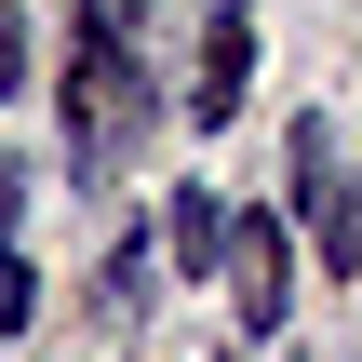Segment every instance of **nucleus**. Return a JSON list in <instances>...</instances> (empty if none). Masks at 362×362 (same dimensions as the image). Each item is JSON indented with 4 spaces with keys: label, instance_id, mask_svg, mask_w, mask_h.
Listing matches in <instances>:
<instances>
[{
    "label": "nucleus",
    "instance_id": "obj_5",
    "mask_svg": "<svg viewBox=\"0 0 362 362\" xmlns=\"http://www.w3.org/2000/svg\"><path fill=\"white\" fill-rule=\"evenodd\" d=\"M309 242H322V282H362V188L349 175L309 188Z\"/></svg>",
    "mask_w": 362,
    "mask_h": 362
},
{
    "label": "nucleus",
    "instance_id": "obj_8",
    "mask_svg": "<svg viewBox=\"0 0 362 362\" xmlns=\"http://www.w3.org/2000/svg\"><path fill=\"white\" fill-rule=\"evenodd\" d=\"M228 13H242V0H228Z\"/></svg>",
    "mask_w": 362,
    "mask_h": 362
},
{
    "label": "nucleus",
    "instance_id": "obj_4",
    "mask_svg": "<svg viewBox=\"0 0 362 362\" xmlns=\"http://www.w3.org/2000/svg\"><path fill=\"white\" fill-rule=\"evenodd\" d=\"M161 255H175L188 282L228 269V202H215V188H175V202H161Z\"/></svg>",
    "mask_w": 362,
    "mask_h": 362
},
{
    "label": "nucleus",
    "instance_id": "obj_1",
    "mask_svg": "<svg viewBox=\"0 0 362 362\" xmlns=\"http://www.w3.org/2000/svg\"><path fill=\"white\" fill-rule=\"evenodd\" d=\"M134 121H148V81H134L121 0H107V27H94V40H81V67H67V161H81V175H107V161L134 148Z\"/></svg>",
    "mask_w": 362,
    "mask_h": 362
},
{
    "label": "nucleus",
    "instance_id": "obj_2",
    "mask_svg": "<svg viewBox=\"0 0 362 362\" xmlns=\"http://www.w3.org/2000/svg\"><path fill=\"white\" fill-rule=\"evenodd\" d=\"M228 296H242L255 336L282 322V296H296V228L282 215H228Z\"/></svg>",
    "mask_w": 362,
    "mask_h": 362
},
{
    "label": "nucleus",
    "instance_id": "obj_7",
    "mask_svg": "<svg viewBox=\"0 0 362 362\" xmlns=\"http://www.w3.org/2000/svg\"><path fill=\"white\" fill-rule=\"evenodd\" d=\"M13 81H27V40H13V13H0V94H13Z\"/></svg>",
    "mask_w": 362,
    "mask_h": 362
},
{
    "label": "nucleus",
    "instance_id": "obj_3",
    "mask_svg": "<svg viewBox=\"0 0 362 362\" xmlns=\"http://www.w3.org/2000/svg\"><path fill=\"white\" fill-rule=\"evenodd\" d=\"M242 81H255V27H242V13L215 0V13H202V54H188V121L215 134V121L242 107Z\"/></svg>",
    "mask_w": 362,
    "mask_h": 362
},
{
    "label": "nucleus",
    "instance_id": "obj_6",
    "mask_svg": "<svg viewBox=\"0 0 362 362\" xmlns=\"http://www.w3.org/2000/svg\"><path fill=\"white\" fill-rule=\"evenodd\" d=\"M27 309H40V282H27V255L0 242V336H27Z\"/></svg>",
    "mask_w": 362,
    "mask_h": 362
}]
</instances>
